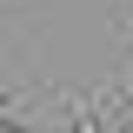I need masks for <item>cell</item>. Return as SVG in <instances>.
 <instances>
[{
	"mask_svg": "<svg viewBox=\"0 0 133 133\" xmlns=\"http://www.w3.org/2000/svg\"><path fill=\"white\" fill-rule=\"evenodd\" d=\"M66 113H73V127H66V133H100V107H93V100L66 93Z\"/></svg>",
	"mask_w": 133,
	"mask_h": 133,
	"instance_id": "obj_1",
	"label": "cell"
},
{
	"mask_svg": "<svg viewBox=\"0 0 133 133\" xmlns=\"http://www.w3.org/2000/svg\"><path fill=\"white\" fill-rule=\"evenodd\" d=\"M0 133H27V127H14V120H0Z\"/></svg>",
	"mask_w": 133,
	"mask_h": 133,
	"instance_id": "obj_2",
	"label": "cell"
},
{
	"mask_svg": "<svg viewBox=\"0 0 133 133\" xmlns=\"http://www.w3.org/2000/svg\"><path fill=\"white\" fill-rule=\"evenodd\" d=\"M7 7H20V0H0V14H7Z\"/></svg>",
	"mask_w": 133,
	"mask_h": 133,
	"instance_id": "obj_3",
	"label": "cell"
},
{
	"mask_svg": "<svg viewBox=\"0 0 133 133\" xmlns=\"http://www.w3.org/2000/svg\"><path fill=\"white\" fill-rule=\"evenodd\" d=\"M0 107H7V87H0Z\"/></svg>",
	"mask_w": 133,
	"mask_h": 133,
	"instance_id": "obj_4",
	"label": "cell"
}]
</instances>
